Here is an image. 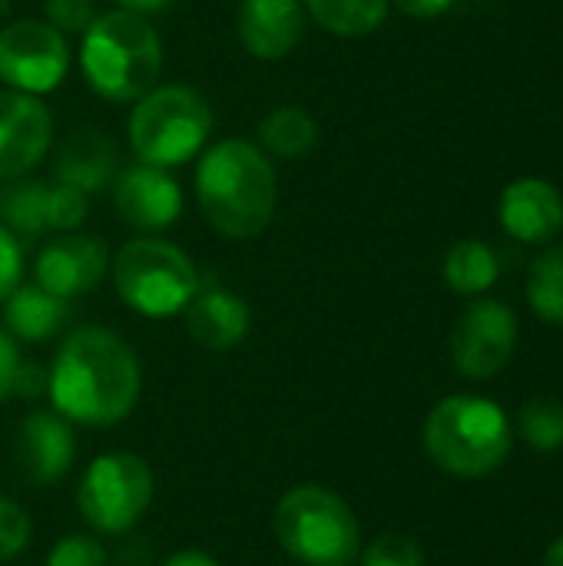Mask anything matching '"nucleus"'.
<instances>
[{
  "label": "nucleus",
  "instance_id": "1",
  "mask_svg": "<svg viewBox=\"0 0 563 566\" xmlns=\"http://www.w3.org/2000/svg\"><path fill=\"white\" fill-rule=\"evenodd\" d=\"M143 391L136 352L103 325H83L63 338L46 371L53 411L86 428H110L133 415Z\"/></svg>",
  "mask_w": 563,
  "mask_h": 566
},
{
  "label": "nucleus",
  "instance_id": "2",
  "mask_svg": "<svg viewBox=\"0 0 563 566\" xmlns=\"http://www.w3.org/2000/svg\"><path fill=\"white\" fill-rule=\"evenodd\" d=\"M196 199L202 219L226 239H256L275 216V169L246 139L209 146L196 166Z\"/></svg>",
  "mask_w": 563,
  "mask_h": 566
},
{
  "label": "nucleus",
  "instance_id": "3",
  "mask_svg": "<svg viewBox=\"0 0 563 566\" xmlns=\"http://www.w3.org/2000/svg\"><path fill=\"white\" fill-rule=\"evenodd\" d=\"M80 66L90 86L113 103H136L163 73V40L156 27L133 10L96 13L83 33Z\"/></svg>",
  "mask_w": 563,
  "mask_h": 566
},
{
  "label": "nucleus",
  "instance_id": "4",
  "mask_svg": "<svg viewBox=\"0 0 563 566\" xmlns=\"http://www.w3.org/2000/svg\"><path fill=\"white\" fill-rule=\"evenodd\" d=\"M431 461L455 478H484L511 454V421L501 405L478 395L438 401L425 421Z\"/></svg>",
  "mask_w": 563,
  "mask_h": 566
},
{
  "label": "nucleus",
  "instance_id": "5",
  "mask_svg": "<svg viewBox=\"0 0 563 566\" xmlns=\"http://www.w3.org/2000/svg\"><path fill=\"white\" fill-rule=\"evenodd\" d=\"M279 547L302 566H352L362 554V531L352 507L329 488H292L272 517Z\"/></svg>",
  "mask_w": 563,
  "mask_h": 566
},
{
  "label": "nucleus",
  "instance_id": "6",
  "mask_svg": "<svg viewBox=\"0 0 563 566\" xmlns=\"http://www.w3.org/2000/svg\"><path fill=\"white\" fill-rule=\"evenodd\" d=\"M126 129L139 163L173 169L206 146L212 133V106L192 86H153L146 96L136 99Z\"/></svg>",
  "mask_w": 563,
  "mask_h": 566
},
{
  "label": "nucleus",
  "instance_id": "7",
  "mask_svg": "<svg viewBox=\"0 0 563 566\" xmlns=\"http://www.w3.org/2000/svg\"><path fill=\"white\" fill-rule=\"evenodd\" d=\"M113 285L133 312L146 318H169L189 305L199 289V275L179 245L143 235L129 239L113 255Z\"/></svg>",
  "mask_w": 563,
  "mask_h": 566
},
{
  "label": "nucleus",
  "instance_id": "8",
  "mask_svg": "<svg viewBox=\"0 0 563 566\" xmlns=\"http://www.w3.org/2000/svg\"><path fill=\"white\" fill-rule=\"evenodd\" d=\"M153 504V471L143 458L110 451L90 461L76 488L83 521L100 534H129Z\"/></svg>",
  "mask_w": 563,
  "mask_h": 566
},
{
  "label": "nucleus",
  "instance_id": "9",
  "mask_svg": "<svg viewBox=\"0 0 563 566\" xmlns=\"http://www.w3.org/2000/svg\"><path fill=\"white\" fill-rule=\"evenodd\" d=\"M70 66L66 36L46 20H17L0 30V80L40 96L63 83Z\"/></svg>",
  "mask_w": 563,
  "mask_h": 566
},
{
  "label": "nucleus",
  "instance_id": "10",
  "mask_svg": "<svg viewBox=\"0 0 563 566\" xmlns=\"http://www.w3.org/2000/svg\"><path fill=\"white\" fill-rule=\"evenodd\" d=\"M518 345V318L498 298L471 302L451 335V358L465 378L484 381L508 368Z\"/></svg>",
  "mask_w": 563,
  "mask_h": 566
},
{
  "label": "nucleus",
  "instance_id": "11",
  "mask_svg": "<svg viewBox=\"0 0 563 566\" xmlns=\"http://www.w3.org/2000/svg\"><path fill=\"white\" fill-rule=\"evenodd\" d=\"M0 219L20 235L73 232L86 219V196L63 182L20 179L0 192Z\"/></svg>",
  "mask_w": 563,
  "mask_h": 566
},
{
  "label": "nucleus",
  "instance_id": "12",
  "mask_svg": "<svg viewBox=\"0 0 563 566\" xmlns=\"http://www.w3.org/2000/svg\"><path fill=\"white\" fill-rule=\"evenodd\" d=\"M53 146V116L40 96L0 93V179H20L46 159Z\"/></svg>",
  "mask_w": 563,
  "mask_h": 566
},
{
  "label": "nucleus",
  "instance_id": "13",
  "mask_svg": "<svg viewBox=\"0 0 563 566\" xmlns=\"http://www.w3.org/2000/svg\"><path fill=\"white\" fill-rule=\"evenodd\" d=\"M76 458V438L63 415L30 411L13 438V468L23 484L50 488L56 484Z\"/></svg>",
  "mask_w": 563,
  "mask_h": 566
},
{
  "label": "nucleus",
  "instance_id": "14",
  "mask_svg": "<svg viewBox=\"0 0 563 566\" xmlns=\"http://www.w3.org/2000/svg\"><path fill=\"white\" fill-rule=\"evenodd\" d=\"M110 269V252L96 235H76L66 232L53 242L43 245V252L37 255L33 275L37 285L63 302L90 295Z\"/></svg>",
  "mask_w": 563,
  "mask_h": 566
},
{
  "label": "nucleus",
  "instance_id": "15",
  "mask_svg": "<svg viewBox=\"0 0 563 566\" xmlns=\"http://www.w3.org/2000/svg\"><path fill=\"white\" fill-rule=\"evenodd\" d=\"M113 206L129 229L153 235L179 219L183 189L163 166L136 163L126 172H119L113 189Z\"/></svg>",
  "mask_w": 563,
  "mask_h": 566
},
{
  "label": "nucleus",
  "instance_id": "16",
  "mask_svg": "<svg viewBox=\"0 0 563 566\" xmlns=\"http://www.w3.org/2000/svg\"><path fill=\"white\" fill-rule=\"evenodd\" d=\"M498 216L511 239L524 245H544L563 229V196L548 179L521 176L504 186Z\"/></svg>",
  "mask_w": 563,
  "mask_h": 566
},
{
  "label": "nucleus",
  "instance_id": "17",
  "mask_svg": "<svg viewBox=\"0 0 563 566\" xmlns=\"http://www.w3.org/2000/svg\"><path fill=\"white\" fill-rule=\"evenodd\" d=\"M239 40L256 60L289 56L305 33L302 0H242L239 3Z\"/></svg>",
  "mask_w": 563,
  "mask_h": 566
},
{
  "label": "nucleus",
  "instance_id": "18",
  "mask_svg": "<svg viewBox=\"0 0 563 566\" xmlns=\"http://www.w3.org/2000/svg\"><path fill=\"white\" fill-rule=\"evenodd\" d=\"M186 332L209 352H229L239 342H246L252 328V312L249 305L222 289V285H199L189 305L183 308Z\"/></svg>",
  "mask_w": 563,
  "mask_h": 566
},
{
  "label": "nucleus",
  "instance_id": "19",
  "mask_svg": "<svg viewBox=\"0 0 563 566\" xmlns=\"http://www.w3.org/2000/svg\"><path fill=\"white\" fill-rule=\"evenodd\" d=\"M116 169H119L116 143L93 126L66 133L56 146V159H53L56 182H63L83 196L100 192L116 176Z\"/></svg>",
  "mask_w": 563,
  "mask_h": 566
},
{
  "label": "nucleus",
  "instance_id": "20",
  "mask_svg": "<svg viewBox=\"0 0 563 566\" xmlns=\"http://www.w3.org/2000/svg\"><path fill=\"white\" fill-rule=\"evenodd\" d=\"M3 322L23 342H46L70 322V302L43 292L40 285H17L3 298Z\"/></svg>",
  "mask_w": 563,
  "mask_h": 566
},
{
  "label": "nucleus",
  "instance_id": "21",
  "mask_svg": "<svg viewBox=\"0 0 563 566\" xmlns=\"http://www.w3.org/2000/svg\"><path fill=\"white\" fill-rule=\"evenodd\" d=\"M259 143L279 159H302L319 143V126L302 106H279L259 123Z\"/></svg>",
  "mask_w": 563,
  "mask_h": 566
},
{
  "label": "nucleus",
  "instance_id": "22",
  "mask_svg": "<svg viewBox=\"0 0 563 566\" xmlns=\"http://www.w3.org/2000/svg\"><path fill=\"white\" fill-rule=\"evenodd\" d=\"M498 255L481 239H461L445 255V282L458 295H481L498 282Z\"/></svg>",
  "mask_w": 563,
  "mask_h": 566
},
{
  "label": "nucleus",
  "instance_id": "23",
  "mask_svg": "<svg viewBox=\"0 0 563 566\" xmlns=\"http://www.w3.org/2000/svg\"><path fill=\"white\" fill-rule=\"evenodd\" d=\"M312 20L335 36L375 33L388 17V0H302Z\"/></svg>",
  "mask_w": 563,
  "mask_h": 566
},
{
  "label": "nucleus",
  "instance_id": "24",
  "mask_svg": "<svg viewBox=\"0 0 563 566\" xmlns=\"http://www.w3.org/2000/svg\"><path fill=\"white\" fill-rule=\"evenodd\" d=\"M528 302L548 325H563V245L541 252L528 272Z\"/></svg>",
  "mask_w": 563,
  "mask_h": 566
},
{
  "label": "nucleus",
  "instance_id": "25",
  "mask_svg": "<svg viewBox=\"0 0 563 566\" xmlns=\"http://www.w3.org/2000/svg\"><path fill=\"white\" fill-rule=\"evenodd\" d=\"M521 434L538 451L563 448V405L554 398H534L521 411Z\"/></svg>",
  "mask_w": 563,
  "mask_h": 566
},
{
  "label": "nucleus",
  "instance_id": "26",
  "mask_svg": "<svg viewBox=\"0 0 563 566\" xmlns=\"http://www.w3.org/2000/svg\"><path fill=\"white\" fill-rule=\"evenodd\" d=\"M46 566H110V554L100 541L83 537V534H70L50 547Z\"/></svg>",
  "mask_w": 563,
  "mask_h": 566
},
{
  "label": "nucleus",
  "instance_id": "27",
  "mask_svg": "<svg viewBox=\"0 0 563 566\" xmlns=\"http://www.w3.org/2000/svg\"><path fill=\"white\" fill-rule=\"evenodd\" d=\"M30 534H33V527H30L27 511L17 501L0 497V564L23 554L30 544Z\"/></svg>",
  "mask_w": 563,
  "mask_h": 566
},
{
  "label": "nucleus",
  "instance_id": "28",
  "mask_svg": "<svg viewBox=\"0 0 563 566\" xmlns=\"http://www.w3.org/2000/svg\"><path fill=\"white\" fill-rule=\"evenodd\" d=\"M362 566H425V554L415 541L388 534L365 547Z\"/></svg>",
  "mask_w": 563,
  "mask_h": 566
},
{
  "label": "nucleus",
  "instance_id": "29",
  "mask_svg": "<svg viewBox=\"0 0 563 566\" xmlns=\"http://www.w3.org/2000/svg\"><path fill=\"white\" fill-rule=\"evenodd\" d=\"M96 10L93 0H46V23L56 27L60 33H86L93 23Z\"/></svg>",
  "mask_w": 563,
  "mask_h": 566
},
{
  "label": "nucleus",
  "instance_id": "30",
  "mask_svg": "<svg viewBox=\"0 0 563 566\" xmlns=\"http://www.w3.org/2000/svg\"><path fill=\"white\" fill-rule=\"evenodd\" d=\"M20 275H23V252H20V242H17V235L0 222V302L20 285Z\"/></svg>",
  "mask_w": 563,
  "mask_h": 566
},
{
  "label": "nucleus",
  "instance_id": "31",
  "mask_svg": "<svg viewBox=\"0 0 563 566\" xmlns=\"http://www.w3.org/2000/svg\"><path fill=\"white\" fill-rule=\"evenodd\" d=\"M20 352L13 345V338L0 328V401L13 395V385H17V371H20Z\"/></svg>",
  "mask_w": 563,
  "mask_h": 566
},
{
  "label": "nucleus",
  "instance_id": "32",
  "mask_svg": "<svg viewBox=\"0 0 563 566\" xmlns=\"http://www.w3.org/2000/svg\"><path fill=\"white\" fill-rule=\"evenodd\" d=\"M388 3H395L402 13H408V17H421V20H428V17H441L455 0H388Z\"/></svg>",
  "mask_w": 563,
  "mask_h": 566
},
{
  "label": "nucleus",
  "instance_id": "33",
  "mask_svg": "<svg viewBox=\"0 0 563 566\" xmlns=\"http://www.w3.org/2000/svg\"><path fill=\"white\" fill-rule=\"evenodd\" d=\"M163 566H222L219 560H212L209 554H199V551H179L173 554Z\"/></svg>",
  "mask_w": 563,
  "mask_h": 566
},
{
  "label": "nucleus",
  "instance_id": "34",
  "mask_svg": "<svg viewBox=\"0 0 563 566\" xmlns=\"http://www.w3.org/2000/svg\"><path fill=\"white\" fill-rule=\"evenodd\" d=\"M116 3H119L123 10H133V13H143V17H146V13H159V10H166L173 0H116Z\"/></svg>",
  "mask_w": 563,
  "mask_h": 566
},
{
  "label": "nucleus",
  "instance_id": "35",
  "mask_svg": "<svg viewBox=\"0 0 563 566\" xmlns=\"http://www.w3.org/2000/svg\"><path fill=\"white\" fill-rule=\"evenodd\" d=\"M544 566H563V537H557V541L551 544V551H548V557H544Z\"/></svg>",
  "mask_w": 563,
  "mask_h": 566
},
{
  "label": "nucleus",
  "instance_id": "36",
  "mask_svg": "<svg viewBox=\"0 0 563 566\" xmlns=\"http://www.w3.org/2000/svg\"><path fill=\"white\" fill-rule=\"evenodd\" d=\"M7 7H10V0H0V17L7 13Z\"/></svg>",
  "mask_w": 563,
  "mask_h": 566
}]
</instances>
